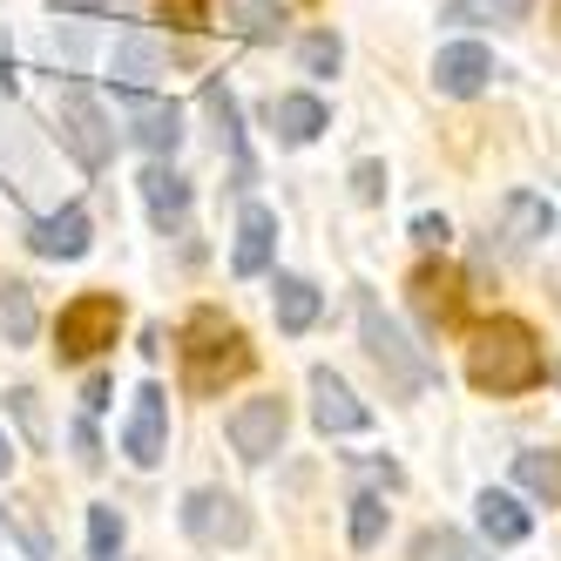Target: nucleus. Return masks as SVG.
I'll use <instances>...</instances> for the list:
<instances>
[{
	"mask_svg": "<svg viewBox=\"0 0 561 561\" xmlns=\"http://www.w3.org/2000/svg\"><path fill=\"white\" fill-rule=\"evenodd\" d=\"M467 373H473L480 392L514 399V392H535V386L548 379V352H541V339L520 325V318H488V325L473 332Z\"/></svg>",
	"mask_w": 561,
	"mask_h": 561,
	"instance_id": "nucleus-1",
	"label": "nucleus"
},
{
	"mask_svg": "<svg viewBox=\"0 0 561 561\" xmlns=\"http://www.w3.org/2000/svg\"><path fill=\"white\" fill-rule=\"evenodd\" d=\"M237 373H251V345H244V332H237L224 311L204 305V311L183 325V386H190L196 399H210V392H224Z\"/></svg>",
	"mask_w": 561,
	"mask_h": 561,
	"instance_id": "nucleus-2",
	"label": "nucleus"
},
{
	"mask_svg": "<svg viewBox=\"0 0 561 561\" xmlns=\"http://www.w3.org/2000/svg\"><path fill=\"white\" fill-rule=\"evenodd\" d=\"M358 339H366V352H373V366L386 373V386L399 392V399H413V392H426L433 379H439V366H433V358L407 339V332H399L392 325V318L379 311V298H366V305H358Z\"/></svg>",
	"mask_w": 561,
	"mask_h": 561,
	"instance_id": "nucleus-3",
	"label": "nucleus"
},
{
	"mask_svg": "<svg viewBox=\"0 0 561 561\" xmlns=\"http://www.w3.org/2000/svg\"><path fill=\"white\" fill-rule=\"evenodd\" d=\"M55 123H61V142H68L75 163H82V170H108L115 129H108V115H102V102H95L89 82H61L55 89Z\"/></svg>",
	"mask_w": 561,
	"mask_h": 561,
	"instance_id": "nucleus-4",
	"label": "nucleus"
},
{
	"mask_svg": "<svg viewBox=\"0 0 561 561\" xmlns=\"http://www.w3.org/2000/svg\"><path fill=\"white\" fill-rule=\"evenodd\" d=\"M115 332H123V305H115V291H82L75 305H61V318H55V352H61V366H82V358H95L102 345H115Z\"/></svg>",
	"mask_w": 561,
	"mask_h": 561,
	"instance_id": "nucleus-5",
	"label": "nucleus"
},
{
	"mask_svg": "<svg viewBox=\"0 0 561 561\" xmlns=\"http://www.w3.org/2000/svg\"><path fill=\"white\" fill-rule=\"evenodd\" d=\"M183 528L204 548H244L251 541V507L237 494H224V488H196L183 501Z\"/></svg>",
	"mask_w": 561,
	"mask_h": 561,
	"instance_id": "nucleus-6",
	"label": "nucleus"
},
{
	"mask_svg": "<svg viewBox=\"0 0 561 561\" xmlns=\"http://www.w3.org/2000/svg\"><path fill=\"white\" fill-rule=\"evenodd\" d=\"M230 447L244 454L251 467L271 460L277 447H285V433H291V413H285V399H244V407H230Z\"/></svg>",
	"mask_w": 561,
	"mask_h": 561,
	"instance_id": "nucleus-7",
	"label": "nucleus"
},
{
	"mask_svg": "<svg viewBox=\"0 0 561 561\" xmlns=\"http://www.w3.org/2000/svg\"><path fill=\"white\" fill-rule=\"evenodd\" d=\"M115 108L129 115V136L163 163V156H176V142H183V108L176 102H156L149 89H115Z\"/></svg>",
	"mask_w": 561,
	"mask_h": 561,
	"instance_id": "nucleus-8",
	"label": "nucleus"
},
{
	"mask_svg": "<svg viewBox=\"0 0 561 561\" xmlns=\"http://www.w3.org/2000/svg\"><path fill=\"white\" fill-rule=\"evenodd\" d=\"M123 454L136 460V467H156L170 454V399H163V386H142L136 392V407H129V426H123Z\"/></svg>",
	"mask_w": 561,
	"mask_h": 561,
	"instance_id": "nucleus-9",
	"label": "nucleus"
},
{
	"mask_svg": "<svg viewBox=\"0 0 561 561\" xmlns=\"http://www.w3.org/2000/svg\"><path fill=\"white\" fill-rule=\"evenodd\" d=\"M311 420H318V433H366V426H373V413L358 407L352 386H345L332 366L311 373Z\"/></svg>",
	"mask_w": 561,
	"mask_h": 561,
	"instance_id": "nucleus-10",
	"label": "nucleus"
},
{
	"mask_svg": "<svg viewBox=\"0 0 561 561\" xmlns=\"http://www.w3.org/2000/svg\"><path fill=\"white\" fill-rule=\"evenodd\" d=\"M494 82V55L480 48V42H454V48H439V61H433V89L439 95H480Z\"/></svg>",
	"mask_w": 561,
	"mask_h": 561,
	"instance_id": "nucleus-11",
	"label": "nucleus"
},
{
	"mask_svg": "<svg viewBox=\"0 0 561 561\" xmlns=\"http://www.w3.org/2000/svg\"><path fill=\"white\" fill-rule=\"evenodd\" d=\"M108 75H115V89L163 82V75H170V42H156V34H123L115 55H108Z\"/></svg>",
	"mask_w": 561,
	"mask_h": 561,
	"instance_id": "nucleus-12",
	"label": "nucleus"
},
{
	"mask_svg": "<svg viewBox=\"0 0 561 561\" xmlns=\"http://www.w3.org/2000/svg\"><path fill=\"white\" fill-rule=\"evenodd\" d=\"M271 251H277V210L244 204V217H237V251H230V271H237V277H257V271H271Z\"/></svg>",
	"mask_w": 561,
	"mask_h": 561,
	"instance_id": "nucleus-13",
	"label": "nucleus"
},
{
	"mask_svg": "<svg viewBox=\"0 0 561 561\" xmlns=\"http://www.w3.org/2000/svg\"><path fill=\"white\" fill-rule=\"evenodd\" d=\"M460 298H467V291H460L454 271H433V264H426V271L413 277V311L426 318V332H454V325H460Z\"/></svg>",
	"mask_w": 561,
	"mask_h": 561,
	"instance_id": "nucleus-14",
	"label": "nucleus"
},
{
	"mask_svg": "<svg viewBox=\"0 0 561 561\" xmlns=\"http://www.w3.org/2000/svg\"><path fill=\"white\" fill-rule=\"evenodd\" d=\"M27 244L42 251V257H82V251H89V210L68 204V210H55V217H34V224H27Z\"/></svg>",
	"mask_w": 561,
	"mask_h": 561,
	"instance_id": "nucleus-15",
	"label": "nucleus"
},
{
	"mask_svg": "<svg viewBox=\"0 0 561 561\" xmlns=\"http://www.w3.org/2000/svg\"><path fill=\"white\" fill-rule=\"evenodd\" d=\"M473 520H480V535H488L494 548H520V541H528V528H535L528 507H520L514 494H501V488H488V494L473 501Z\"/></svg>",
	"mask_w": 561,
	"mask_h": 561,
	"instance_id": "nucleus-16",
	"label": "nucleus"
},
{
	"mask_svg": "<svg viewBox=\"0 0 561 561\" xmlns=\"http://www.w3.org/2000/svg\"><path fill=\"white\" fill-rule=\"evenodd\" d=\"M142 204H149L156 230H176L190 217V176H176L170 163H149L142 170Z\"/></svg>",
	"mask_w": 561,
	"mask_h": 561,
	"instance_id": "nucleus-17",
	"label": "nucleus"
},
{
	"mask_svg": "<svg viewBox=\"0 0 561 561\" xmlns=\"http://www.w3.org/2000/svg\"><path fill=\"white\" fill-rule=\"evenodd\" d=\"M271 311H277V332H311L318 325V285L298 271H277V285H271Z\"/></svg>",
	"mask_w": 561,
	"mask_h": 561,
	"instance_id": "nucleus-18",
	"label": "nucleus"
},
{
	"mask_svg": "<svg viewBox=\"0 0 561 561\" xmlns=\"http://www.w3.org/2000/svg\"><path fill=\"white\" fill-rule=\"evenodd\" d=\"M548 196H528V190H514L507 204H501V244L507 251H528V244H541L548 237Z\"/></svg>",
	"mask_w": 561,
	"mask_h": 561,
	"instance_id": "nucleus-19",
	"label": "nucleus"
},
{
	"mask_svg": "<svg viewBox=\"0 0 561 561\" xmlns=\"http://www.w3.org/2000/svg\"><path fill=\"white\" fill-rule=\"evenodd\" d=\"M271 129L285 136V142H311V136H325V102L318 95H271Z\"/></svg>",
	"mask_w": 561,
	"mask_h": 561,
	"instance_id": "nucleus-20",
	"label": "nucleus"
},
{
	"mask_svg": "<svg viewBox=\"0 0 561 561\" xmlns=\"http://www.w3.org/2000/svg\"><path fill=\"white\" fill-rule=\"evenodd\" d=\"M204 102H210V115H217V142L230 149L237 183H251V149H244V123H237V95H230L224 82H210V89H204Z\"/></svg>",
	"mask_w": 561,
	"mask_h": 561,
	"instance_id": "nucleus-21",
	"label": "nucleus"
},
{
	"mask_svg": "<svg viewBox=\"0 0 561 561\" xmlns=\"http://www.w3.org/2000/svg\"><path fill=\"white\" fill-rule=\"evenodd\" d=\"M0 332H8V345H27L42 332V311H34V291L21 277H0Z\"/></svg>",
	"mask_w": 561,
	"mask_h": 561,
	"instance_id": "nucleus-22",
	"label": "nucleus"
},
{
	"mask_svg": "<svg viewBox=\"0 0 561 561\" xmlns=\"http://www.w3.org/2000/svg\"><path fill=\"white\" fill-rule=\"evenodd\" d=\"M230 27L251 34V42H277L285 34V8L277 0H230Z\"/></svg>",
	"mask_w": 561,
	"mask_h": 561,
	"instance_id": "nucleus-23",
	"label": "nucleus"
},
{
	"mask_svg": "<svg viewBox=\"0 0 561 561\" xmlns=\"http://www.w3.org/2000/svg\"><path fill=\"white\" fill-rule=\"evenodd\" d=\"M514 480L541 501H561V454H520L514 460Z\"/></svg>",
	"mask_w": 561,
	"mask_h": 561,
	"instance_id": "nucleus-24",
	"label": "nucleus"
},
{
	"mask_svg": "<svg viewBox=\"0 0 561 561\" xmlns=\"http://www.w3.org/2000/svg\"><path fill=\"white\" fill-rule=\"evenodd\" d=\"M89 554L95 561L123 554V514H115V507H89Z\"/></svg>",
	"mask_w": 561,
	"mask_h": 561,
	"instance_id": "nucleus-25",
	"label": "nucleus"
},
{
	"mask_svg": "<svg viewBox=\"0 0 561 561\" xmlns=\"http://www.w3.org/2000/svg\"><path fill=\"white\" fill-rule=\"evenodd\" d=\"M379 535H386V501L358 494L352 501V548H379Z\"/></svg>",
	"mask_w": 561,
	"mask_h": 561,
	"instance_id": "nucleus-26",
	"label": "nucleus"
},
{
	"mask_svg": "<svg viewBox=\"0 0 561 561\" xmlns=\"http://www.w3.org/2000/svg\"><path fill=\"white\" fill-rule=\"evenodd\" d=\"M0 528H8V535L27 548V561H61V554H55V541H48L42 528H27V520H21V507H8V501H0Z\"/></svg>",
	"mask_w": 561,
	"mask_h": 561,
	"instance_id": "nucleus-27",
	"label": "nucleus"
},
{
	"mask_svg": "<svg viewBox=\"0 0 561 561\" xmlns=\"http://www.w3.org/2000/svg\"><path fill=\"white\" fill-rule=\"evenodd\" d=\"M298 61H305V75H339V61H345L339 34H305V42H298Z\"/></svg>",
	"mask_w": 561,
	"mask_h": 561,
	"instance_id": "nucleus-28",
	"label": "nucleus"
},
{
	"mask_svg": "<svg viewBox=\"0 0 561 561\" xmlns=\"http://www.w3.org/2000/svg\"><path fill=\"white\" fill-rule=\"evenodd\" d=\"M413 561H467V541L454 528H420L413 535Z\"/></svg>",
	"mask_w": 561,
	"mask_h": 561,
	"instance_id": "nucleus-29",
	"label": "nucleus"
},
{
	"mask_svg": "<svg viewBox=\"0 0 561 561\" xmlns=\"http://www.w3.org/2000/svg\"><path fill=\"white\" fill-rule=\"evenodd\" d=\"M8 407H14V420L27 426L34 447H48V420H42V407H34V392H27V386H21V392H8Z\"/></svg>",
	"mask_w": 561,
	"mask_h": 561,
	"instance_id": "nucleus-30",
	"label": "nucleus"
},
{
	"mask_svg": "<svg viewBox=\"0 0 561 561\" xmlns=\"http://www.w3.org/2000/svg\"><path fill=\"white\" fill-rule=\"evenodd\" d=\"M163 8V21H176V27H204L210 21V0H156Z\"/></svg>",
	"mask_w": 561,
	"mask_h": 561,
	"instance_id": "nucleus-31",
	"label": "nucleus"
},
{
	"mask_svg": "<svg viewBox=\"0 0 561 561\" xmlns=\"http://www.w3.org/2000/svg\"><path fill=\"white\" fill-rule=\"evenodd\" d=\"M447 237H454V224H447V217H413V244L447 251Z\"/></svg>",
	"mask_w": 561,
	"mask_h": 561,
	"instance_id": "nucleus-32",
	"label": "nucleus"
},
{
	"mask_svg": "<svg viewBox=\"0 0 561 561\" xmlns=\"http://www.w3.org/2000/svg\"><path fill=\"white\" fill-rule=\"evenodd\" d=\"M352 190L366 196V204H379V196H386V170H379V163H358V170H352Z\"/></svg>",
	"mask_w": 561,
	"mask_h": 561,
	"instance_id": "nucleus-33",
	"label": "nucleus"
},
{
	"mask_svg": "<svg viewBox=\"0 0 561 561\" xmlns=\"http://www.w3.org/2000/svg\"><path fill=\"white\" fill-rule=\"evenodd\" d=\"M467 8H488V14H501V21H528L535 0H467Z\"/></svg>",
	"mask_w": 561,
	"mask_h": 561,
	"instance_id": "nucleus-34",
	"label": "nucleus"
},
{
	"mask_svg": "<svg viewBox=\"0 0 561 561\" xmlns=\"http://www.w3.org/2000/svg\"><path fill=\"white\" fill-rule=\"evenodd\" d=\"M61 14H115V8H129V0H55Z\"/></svg>",
	"mask_w": 561,
	"mask_h": 561,
	"instance_id": "nucleus-35",
	"label": "nucleus"
},
{
	"mask_svg": "<svg viewBox=\"0 0 561 561\" xmlns=\"http://www.w3.org/2000/svg\"><path fill=\"white\" fill-rule=\"evenodd\" d=\"M75 454H82V467H95V460H102V447H95V426H89V420H75Z\"/></svg>",
	"mask_w": 561,
	"mask_h": 561,
	"instance_id": "nucleus-36",
	"label": "nucleus"
},
{
	"mask_svg": "<svg viewBox=\"0 0 561 561\" xmlns=\"http://www.w3.org/2000/svg\"><path fill=\"white\" fill-rule=\"evenodd\" d=\"M82 399H89V413H102V407H108V379H102V373H95V379H89V392H82Z\"/></svg>",
	"mask_w": 561,
	"mask_h": 561,
	"instance_id": "nucleus-37",
	"label": "nucleus"
},
{
	"mask_svg": "<svg viewBox=\"0 0 561 561\" xmlns=\"http://www.w3.org/2000/svg\"><path fill=\"white\" fill-rule=\"evenodd\" d=\"M8 467H14V439H8V433H0V473H8Z\"/></svg>",
	"mask_w": 561,
	"mask_h": 561,
	"instance_id": "nucleus-38",
	"label": "nucleus"
},
{
	"mask_svg": "<svg viewBox=\"0 0 561 561\" xmlns=\"http://www.w3.org/2000/svg\"><path fill=\"white\" fill-rule=\"evenodd\" d=\"M548 373H554V379H561V366H548Z\"/></svg>",
	"mask_w": 561,
	"mask_h": 561,
	"instance_id": "nucleus-39",
	"label": "nucleus"
}]
</instances>
